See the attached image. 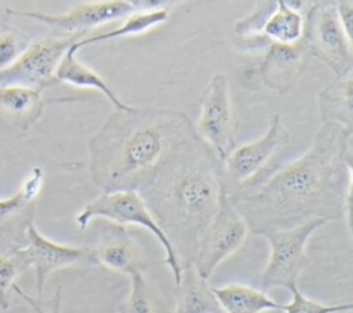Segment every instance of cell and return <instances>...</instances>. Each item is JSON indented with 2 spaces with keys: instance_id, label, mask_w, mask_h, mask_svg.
<instances>
[{
  "instance_id": "obj_1",
  "label": "cell",
  "mask_w": 353,
  "mask_h": 313,
  "mask_svg": "<svg viewBox=\"0 0 353 313\" xmlns=\"http://www.w3.org/2000/svg\"><path fill=\"white\" fill-rule=\"evenodd\" d=\"M353 132L334 123L317 130L299 157L258 185L228 194L252 234L290 229L312 219H345L352 232Z\"/></svg>"
},
{
  "instance_id": "obj_2",
  "label": "cell",
  "mask_w": 353,
  "mask_h": 313,
  "mask_svg": "<svg viewBox=\"0 0 353 313\" xmlns=\"http://www.w3.org/2000/svg\"><path fill=\"white\" fill-rule=\"evenodd\" d=\"M138 193L171 243L181 269L193 265L199 239L226 193L222 161L194 132L168 153Z\"/></svg>"
},
{
  "instance_id": "obj_3",
  "label": "cell",
  "mask_w": 353,
  "mask_h": 313,
  "mask_svg": "<svg viewBox=\"0 0 353 313\" xmlns=\"http://www.w3.org/2000/svg\"><path fill=\"white\" fill-rule=\"evenodd\" d=\"M194 132L181 110L114 109L87 145L91 181L102 192H138L168 153Z\"/></svg>"
},
{
  "instance_id": "obj_4",
  "label": "cell",
  "mask_w": 353,
  "mask_h": 313,
  "mask_svg": "<svg viewBox=\"0 0 353 313\" xmlns=\"http://www.w3.org/2000/svg\"><path fill=\"white\" fill-rule=\"evenodd\" d=\"M290 143V132L281 117L273 114L268 130L255 141L234 145L222 160L226 193L252 188L276 170V160Z\"/></svg>"
},
{
  "instance_id": "obj_5",
  "label": "cell",
  "mask_w": 353,
  "mask_h": 313,
  "mask_svg": "<svg viewBox=\"0 0 353 313\" xmlns=\"http://www.w3.org/2000/svg\"><path fill=\"white\" fill-rule=\"evenodd\" d=\"M105 219L119 225H137L146 229L164 250V263H167L174 284L179 283L181 266L174 248L153 214L137 190H110L102 192L97 199L87 203L76 215V223L80 229H85L94 219Z\"/></svg>"
},
{
  "instance_id": "obj_6",
  "label": "cell",
  "mask_w": 353,
  "mask_h": 313,
  "mask_svg": "<svg viewBox=\"0 0 353 313\" xmlns=\"http://www.w3.org/2000/svg\"><path fill=\"white\" fill-rule=\"evenodd\" d=\"M324 219H312L290 229L270 230L261 234L269 243V259L261 279V290H290L298 285L301 273L309 265L306 244L310 236L323 225Z\"/></svg>"
},
{
  "instance_id": "obj_7",
  "label": "cell",
  "mask_w": 353,
  "mask_h": 313,
  "mask_svg": "<svg viewBox=\"0 0 353 313\" xmlns=\"http://www.w3.org/2000/svg\"><path fill=\"white\" fill-rule=\"evenodd\" d=\"M248 233L245 219L225 193L218 211L199 239L193 259L197 273L210 280L216 267L243 247Z\"/></svg>"
},
{
  "instance_id": "obj_8",
  "label": "cell",
  "mask_w": 353,
  "mask_h": 313,
  "mask_svg": "<svg viewBox=\"0 0 353 313\" xmlns=\"http://www.w3.org/2000/svg\"><path fill=\"white\" fill-rule=\"evenodd\" d=\"M303 39L310 57L324 63L335 77L353 73V44L345 33L334 4L309 7L305 15Z\"/></svg>"
},
{
  "instance_id": "obj_9",
  "label": "cell",
  "mask_w": 353,
  "mask_h": 313,
  "mask_svg": "<svg viewBox=\"0 0 353 313\" xmlns=\"http://www.w3.org/2000/svg\"><path fill=\"white\" fill-rule=\"evenodd\" d=\"M83 37L85 34L51 33L29 43L11 66L0 70V85L19 84L44 90L57 83L55 70L62 57Z\"/></svg>"
},
{
  "instance_id": "obj_10",
  "label": "cell",
  "mask_w": 353,
  "mask_h": 313,
  "mask_svg": "<svg viewBox=\"0 0 353 313\" xmlns=\"http://www.w3.org/2000/svg\"><path fill=\"white\" fill-rule=\"evenodd\" d=\"M199 105L200 114L194 131L222 161L236 145V117L229 80L223 73L211 77L200 95Z\"/></svg>"
},
{
  "instance_id": "obj_11",
  "label": "cell",
  "mask_w": 353,
  "mask_h": 313,
  "mask_svg": "<svg viewBox=\"0 0 353 313\" xmlns=\"http://www.w3.org/2000/svg\"><path fill=\"white\" fill-rule=\"evenodd\" d=\"M44 182V170L33 167L19 189L0 199V250L15 251L26 244V232L34 223L37 197Z\"/></svg>"
},
{
  "instance_id": "obj_12",
  "label": "cell",
  "mask_w": 353,
  "mask_h": 313,
  "mask_svg": "<svg viewBox=\"0 0 353 313\" xmlns=\"http://www.w3.org/2000/svg\"><path fill=\"white\" fill-rule=\"evenodd\" d=\"M29 267L34 272L37 299H41L48 277L61 269L77 265H94L91 247H77L50 240L32 223L26 232V244L21 248Z\"/></svg>"
},
{
  "instance_id": "obj_13",
  "label": "cell",
  "mask_w": 353,
  "mask_h": 313,
  "mask_svg": "<svg viewBox=\"0 0 353 313\" xmlns=\"http://www.w3.org/2000/svg\"><path fill=\"white\" fill-rule=\"evenodd\" d=\"M134 12L123 0H101L79 4L63 14H43L37 11H18L10 8V15H21L47 25L58 34H87L88 30L125 18Z\"/></svg>"
},
{
  "instance_id": "obj_14",
  "label": "cell",
  "mask_w": 353,
  "mask_h": 313,
  "mask_svg": "<svg viewBox=\"0 0 353 313\" xmlns=\"http://www.w3.org/2000/svg\"><path fill=\"white\" fill-rule=\"evenodd\" d=\"M91 251L95 263L112 272L123 273L128 277L146 272L148 261L143 251L124 225L105 221Z\"/></svg>"
},
{
  "instance_id": "obj_15",
  "label": "cell",
  "mask_w": 353,
  "mask_h": 313,
  "mask_svg": "<svg viewBox=\"0 0 353 313\" xmlns=\"http://www.w3.org/2000/svg\"><path fill=\"white\" fill-rule=\"evenodd\" d=\"M309 59L310 52L303 37L294 44L268 43L258 73L268 88L283 95L298 83Z\"/></svg>"
},
{
  "instance_id": "obj_16",
  "label": "cell",
  "mask_w": 353,
  "mask_h": 313,
  "mask_svg": "<svg viewBox=\"0 0 353 313\" xmlns=\"http://www.w3.org/2000/svg\"><path fill=\"white\" fill-rule=\"evenodd\" d=\"M43 91L19 84H3L0 85V110L14 125L28 131L44 112Z\"/></svg>"
},
{
  "instance_id": "obj_17",
  "label": "cell",
  "mask_w": 353,
  "mask_h": 313,
  "mask_svg": "<svg viewBox=\"0 0 353 313\" xmlns=\"http://www.w3.org/2000/svg\"><path fill=\"white\" fill-rule=\"evenodd\" d=\"M79 50L80 48L77 46V41L69 47L55 70V80L77 88L95 90L101 92L113 105L114 109L128 108L130 105L123 102L110 88V85L92 68L83 63L77 58Z\"/></svg>"
},
{
  "instance_id": "obj_18",
  "label": "cell",
  "mask_w": 353,
  "mask_h": 313,
  "mask_svg": "<svg viewBox=\"0 0 353 313\" xmlns=\"http://www.w3.org/2000/svg\"><path fill=\"white\" fill-rule=\"evenodd\" d=\"M174 291L175 310L172 313H223L208 280L201 277L193 265L182 269Z\"/></svg>"
},
{
  "instance_id": "obj_19",
  "label": "cell",
  "mask_w": 353,
  "mask_h": 313,
  "mask_svg": "<svg viewBox=\"0 0 353 313\" xmlns=\"http://www.w3.org/2000/svg\"><path fill=\"white\" fill-rule=\"evenodd\" d=\"M320 121L334 123L353 132V77H335L317 95Z\"/></svg>"
},
{
  "instance_id": "obj_20",
  "label": "cell",
  "mask_w": 353,
  "mask_h": 313,
  "mask_svg": "<svg viewBox=\"0 0 353 313\" xmlns=\"http://www.w3.org/2000/svg\"><path fill=\"white\" fill-rule=\"evenodd\" d=\"M223 313H265L281 309L266 291L241 283H229L212 288Z\"/></svg>"
},
{
  "instance_id": "obj_21",
  "label": "cell",
  "mask_w": 353,
  "mask_h": 313,
  "mask_svg": "<svg viewBox=\"0 0 353 313\" xmlns=\"http://www.w3.org/2000/svg\"><path fill=\"white\" fill-rule=\"evenodd\" d=\"M168 19L167 10H154V11H134L124 18L121 26L112 29L109 32H102L91 36H85L77 41L79 48L92 44V43H102L109 41L120 37H127L131 34H139L164 23Z\"/></svg>"
},
{
  "instance_id": "obj_22",
  "label": "cell",
  "mask_w": 353,
  "mask_h": 313,
  "mask_svg": "<svg viewBox=\"0 0 353 313\" xmlns=\"http://www.w3.org/2000/svg\"><path fill=\"white\" fill-rule=\"evenodd\" d=\"M29 269L21 248L15 251L0 250V307L3 310L10 307V296L17 279Z\"/></svg>"
},
{
  "instance_id": "obj_23",
  "label": "cell",
  "mask_w": 353,
  "mask_h": 313,
  "mask_svg": "<svg viewBox=\"0 0 353 313\" xmlns=\"http://www.w3.org/2000/svg\"><path fill=\"white\" fill-rule=\"evenodd\" d=\"M291 292V301L287 305H281L284 313H349L353 309L350 302L345 303H323L305 296L298 285L288 290Z\"/></svg>"
},
{
  "instance_id": "obj_24",
  "label": "cell",
  "mask_w": 353,
  "mask_h": 313,
  "mask_svg": "<svg viewBox=\"0 0 353 313\" xmlns=\"http://www.w3.org/2000/svg\"><path fill=\"white\" fill-rule=\"evenodd\" d=\"M131 288L127 298L120 303L119 313H154L145 273L130 276Z\"/></svg>"
},
{
  "instance_id": "obj_25",
  "label": "cell",
  "mask_w": 353,
  "mask_h": 313,
  "mask_svg": "<svg viewBox=\"0 0 353 313\" xmlns=\"http://www.w3.org/2000/svg\"><path fill=\"white\" fill-rule=\"evenodd\" d=\"M29 37L21 30L7 26L0 32V70L11 66L29 46Z\"/></svg>"
},
{
  "instance_id": "obj_26",
  "label": "cell",
  "mask_w": 353,
  "mask_h": 313,
  "mask_svg": "<svg viewBox=\"0 0 353 313\" xmlns=\"http://www.w3.org/2000/svg\"><path fill=\"white\" fill-rule=\"evenodd\" d=\"M12 291L17 292L29 306L30 309L34 312V313H61V296H62V287L58 285L57 290H55V294L52 296V299L44 305L41 302V299H37V298H33L30 295H28L19 285H14L12 287Z\"/></svg>"
},
{
  "instance_id": "obj_27",
  "label": "cell",
  "mask_w": 353,
  "mask_h": 313,
  "mask_svg": "<svg viewBox=\"0 0 353 313\" xmlns=\"http://www.w3.org/2000/svg\"><path fill=\"white\" fill-rule=\"evenodd\" d=\"M334 8L336 17L345 30V33L352 39V26H353V0H335Z\"/></svg>"
},
{
  "instance_id": "obj_28",
  "label": "cell",
  "mask_w": 353,
  "mask_h": 313,
  "mask_svg": "<svg viewBox=\"0 0 353 313\" xmlns=\"http://www.w3.org/2000/svg\"><path fill=\"white\" fill-rule=\"evenodd\" d=\"M132 7L134 11H154V10H165L167 6L174 3H179L183 0H123Z\"/></svg>"
},
{
  "instance_id": "obj_29",
  "label": "cell",
  "mask_w": 353,
  "mask_h": 313,
  "mask_svg": "<svg viewBox=\"0 0 353 313\" xmlns=\"http://www.w3.org/2000/svg\"><path fill=\"white\" fill-rule=\"evenodd\" d=\"M10 15V7L7 6V0H0V32L7 28V18Z\"/></svg>"
},
{
  "instance_id": "obj_30",
  "label": "cell",
  "mask_w": 353,
  "mask_h": 313,
  "mask_svg": "<svg viewBox=\"0 0 353 313\" xmlns=\"http://www.w3.org/2000/svg\"><path fill=\"white\" fill-rule=\"evenodd\" d=\"M306 1L310 4V7H313V6H332L335 0H306Z\"/></svg>"
},
{
  "instance_id": "obj_31",
  "label": "cell",
  "mask_w": 353,
  "mask_h": 313,
  "mask_svg": "<svg viewBox=\"0 0 353 313\" xmlns=\"http://www.w3.org/2000/svg\"><path fill=\"white\" fill-rule=\"evenodd\" d=\"M167 313H172V312H167Z\"/></svg>"
},
{
  "instance_id": "obj_32",
  "label": "cell",
  "mask_w": 353,
  "mask_h": 313,
  "mask_svg": "<svg viewBox=\"0 0 353 313\" xmlns=\"http://www.w3.org/2000/svg\"><path fill=\"white\" fill-rule=\"evenodd\" d=\"M33 313H34V312H33Z\"/></svg>"
}]
</instances>
